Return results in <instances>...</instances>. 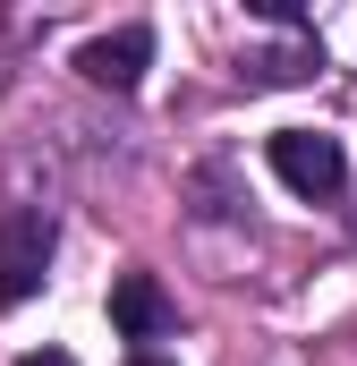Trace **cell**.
I'll use <instances>...</instances> for the list:
<instances>
[{"mask_svg":"<svg viewBox=\"0 0 357 366\" xmlns=\"http://www.w3.org/2000/svg\"><path fill=\"white\" fill-rule=\"evenodd\" d=\"M51 256H60V222L43 204H9L0 213V307H26L51 273Z\"/></svg>","mask_w":357,"mask_h":366,"instance_id":"6da1fadb","label":"cell"},{"mask_svg":"<svg viewBox=\"0 0 357 366\" xmlns=\"http://www.w3.org/2000/svg\"><path fill=\"white\" fill-rule=\"evenodd\" d=\"M272 171H281L289 196L332 204V196L349 187V154H341V137H323V128H281V137H272Z\"/></svg>","mask_w":357,"mask_h":366,"instance_id":"7a4b0ae2","label":"cell"},{"mask_svg":"<svg viewBox=\"0 0 357 366\" xmlns=\"http://www.w3.org/2000/svg\"><path fill=\"white\" fill-rule=\"evenodd\" d=\"M145 60H154V26H111V34H94L86 51H77L86 86H111V94L136 86V77H145Z\"/></svg>","mask_w":357,"mask_h":366,"instance_id":"3957f363","label":"cell"},{"mask_svg":"<svg viewBox=\"0 0 357 366\" xmlns=\"http://www.w3.org/2000/svg\"><path fill=\"white\" fill-rule=\"evenodd\" d=\"M111 324L128 341H162V332H178V307H171V290L154 273H119L111 281Z\"/></svg>","mask_w":357,"mask_h":366,"instance_id":"277c9868","label":"cell"},{"mask_svg":"<svg viewBox=\"0 0 357 366\" xmlns=\"http://www.w3.org/2000/svg\"><path fill=\"white\" fill-rule=\"evenodd\" d=\"M306 69H315V51H264V60H247L256 86H289V77H306Z\"/></svg>","mask_w":357,"mask_h":366,"instance_id":"5b68a950","label":"cell"},{"mask_svg":"<svg viewBox=\"0 0 357 366\" xmlns=\"http://www.w3.org/2000/svg\"><path fill=\"white\" fill-rule=\"evenodd\" d=\"M17 366H77L69 350H34V358H17Z\"/></svg>","mask_w":357,"mask_h":366,"instance_id":"8992f818","label":"cell"},{"mask_svg":"<svg viewBox=\"0 0 357 366\" xmlns=\"http://www.w3.org/2000/svg\"><path fill=\"white\" fill-rule=\"evenodd\" d=\"M128 366H171V358H154V350H136V358H128Z\"/></svg>","mask_w":357,"mask_h":366,"instance_id":"52a82bcc","label":"cell"}]
</instances>
